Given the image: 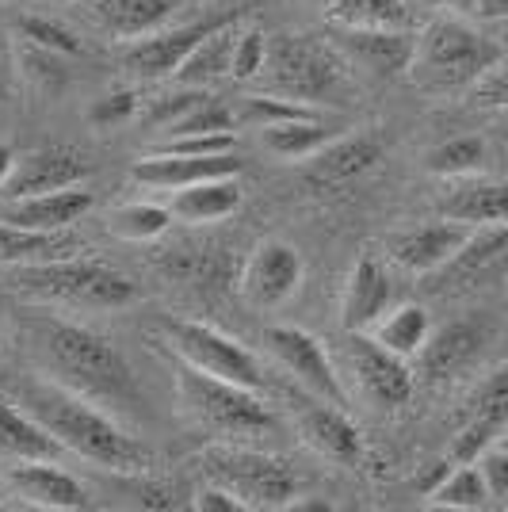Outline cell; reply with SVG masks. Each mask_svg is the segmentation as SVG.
Wrapping results in <instances>:
<instances>
[{
	"label": "cell",
	"mask_w": 508,
	"mask_h": 512,
	"mask_svg": "<svg viewBox=\"0 0 508 512\" xmlns=\"http://www.w3.org/2000/svg\"><path fill=\"white\" fill-rule=\"evenodd\" d=\"M268 62V35L260 27H241L237 46H233V73L237 81H256Z\"/></svg>",
	"instance_id": "ab89813d"
},
{
	"label": "cell",
	"mask_w": 508,
	"mask_h": 512,
	"mask_svg": "<svg viewBox=\"0 0 508 512\" xmlns=\"http://www.w3.org/2000/svg\"><path fill=\"white\" fill-rule=\"evenodd\" d=\"M474 226L466 222H455V218H440V222H424V226H409V230H398V234L386 237V253L390 260L413 272V276H432L440 272L451 256L459 253L466 237H470Z\"/></svg>",
	"instance_id": "5bb4252c"
},
{
	"label": "cell",
	"mask_w": 508,
	"mask_h": 512,
	"mask_svg": "<svg viewBox=\"0 0 508 512\" xmlns=\"http://www.w3.org/2000/svg\"><path fill=\"white\" fill-rule=\"evenodd\" d=\"M237 35H241V20H237V16H226L207 39H199V46L180 62V69H176L172 77L184 88H207L211 81H218V77H230Z\"/></svg>",
	"instance_id": "4316f807"
},
{
	"label": "cell",
	"mask_w": 508,
	"mask_h": 512,
	"mask_svg": "<svg viewBox=\"0 0 508 512\" xmlns=\"http://www.w3.org/2000/svg\"><path fill=\"white\" fill-rule=\"evenodd\" d=\"M233 134H172L157 142V153H188V157H203V153H230Z\"/></svg>",
	"instance_id": "b9f144b4"
},
{
	"label": "cell",
	"mask_w": 508,
	"mask_h": 512,
	"mask_svg": "<svg viewBox=\"0 0 508 512\" xmlns=\"http://www.w3.org/2000/svg\"><path fill=\"white\" fill-rule=\"evenodd\" d=\"M325 12L337 27H405L409 23L405 0H337Z\"/></svg>",
	"instance_id": "836d02e7"
},
{
	"label": "cell",
	"mask_w": 508,
	"mask_h": 512,
	"mask_svg": "<svg viewBox=\"0 0 508 512\" xmlns=\"http://www.w3.org/2000/svg\"><path fill=\"white\" fill-rule=\"evenodd\" d=\"M478 470H482V478H486L489 497H493V501H508V451L493 444V448L478 459Z\"/></svg>",
	"instance_id": "f6af8a7d"
},
{
	"label": "cell",
	"mask_w": 508,
	"mask_h": 512,
	"mask_svg": "<svg viewBox=\"0 0 508 512\" xmlns=\"http://www.w3.org/2000/svg\"><path fill=\"white\" fill-rule=\"evenodd\" d=\"M318 111L310 104H298V100H287V96H276V92H256V96H245L241 100V111L237 119L249 123V127H276V123H295V119H314Z\"/></svg>",
	"instance_id": "d590c367"
},
{
	"label": "cell",
	"mask_w": 508,
	"mask_h": 512,
	"mask_svg": "<svg viewBox=\"0 0 508 512\" xmlns=\"http://www.w3.org/2000/svg\"><path fill=\"white\" fill-rule=\"evenodd\" d=\"M23 333L46 379L96 402L119 421L146 425V390L138 383L130 360L119 352V344H111L104 333L88 325L54 318V314H23Z\"/></svg>",
	"instance_id": "6da1fadb"
},
{
	"label": "cell",
	"mask_w": 508,
	"mask_h": 512,
	"mask_svg": "<svg viewBox=\"0 0 508 512\" xmlns=\"http://www.w3.org/2000/svg\"><path fill=\"white\" fill-rule=\"evenodd\" d=\"M337 50L375 77H398L413 65L417 35H409L405 27H340Z\"/></svg>",
	"instance_id": "2e32d148"
},
{
	"label": "cell",
	"mask_w": 508,
	"mask_h": 512,
	"mask_svg": "<svg viewBox=\"0 0 508 512\" xmlns=\"http://www.w3.org/2000/svg\"><path fill=\"white\" fill-rule=\"evenodd\" d=\"M394 306V279L379 260H356L352 276L344 283V299H340V325L348 333H367L375 321Z\"/></svg>",
	"instance_id": "ffe728a7"
},
{
	"label": "cell",
	"mask_w": 508,
	"mask_h": 512,
	"mask_svg": "<svg viewBox=\"0 0 508 512\" xmlns=\"http://www.w3.org/2000/svg\"><path fill=\"white\" fill-rule=\"evenodd\" d=\"M88 211H92V192L85 184H73V188H58V192L12 199L0 214V222L27 226V230H73Z\"/></svg>",
	"instance_id": "44dd1931"
},
{
	"label": "cell",
	"mask_w": 508,
	"mask_h": 512,
	"mask_svg": "<svg viewBox=\"0 0 508 512\" xmlns=\"http://www.w3.org/2000/svg\"><path fill=\"white\" fill-rule=\"evenodd\" d=\"M260 138H264V146L279 157H314L321 146H329L333 138H337V130L329 127V123H321L318 115L314 119H295V123H276V127H264L260 130Z\"/></svg>",
	"instance_id": "1f68e13d"
},
{
	"label": "cell",
	"mask_w": 508,
	"mask_h": 512,
	"mask_svg": "<svg viewBox=\"0 0 508 512\" xmlns=\"http://www.w3.org/2000/svg\"><path fill=\"white\" fill-rule=\"evenodd\" d=\"M16 31H20L23 43H35V46H46V50H58V54H69V58H77L81 54V43H77V35L62 27L58 20H46V16H23L16 23Z\"/></svg>",
	"instance_id": "f35d334b"
},
{
	"label": "cell",
	"mask_w": 508,
	"mask_h": 512,
	"mask_svg": "<svg viewBox=\"0 0 508 512\" xmlns=\"http://www.w3.org/2000/svg\"><path fill=\"white\" fill-rule=\"evenodd\" d=\"M508 272V222L501 226H474L459 253L447 260L436 276L440 291H478Z\"/></svg>",
	"instance_id": "7c38bea8"
},
{
	"label": "cell",
	"mask_w": 508,
	"mask_h": 512,
	"mask_svg": "<svg viewBox=\"0 0 508 512\" xmlns=\"http://www.w3.org/2000/svg\"><path fill=\"white\" fill-rule=\"evenodd\" d=\"M295 417H298V432H302V440L310 444V448L325 455V459H333L340 467H356L363 459V436L360 428L348 421V413L333 402H321L314 394H306V402H298L295 406Z\"/></svg>",
	"instance_id": "d6986e66"
},
{
	"label": "cell",
	"mask_w": 508,
	"mask_h": 512,
	"mask_svg": "<svg viewBox=\"0 0 508 512\" xmlns=\"http://www.w3.org/2000/svg\"><path fill=\"white\" fill-rule=\"evenodd\" d=\"M436 509H455V512H474V509H486L489 501V486L486 478H482V470L478 463H455V467L447 470L444 478L432 486V490L424 493Z\"/></svg>",
	"instance_id": "4dcf8cb0"
},
{
	"label": "cell",
	"mask_w": 508,
	"mask_h": 512,
	"mask_svg": "<svg viewBox=\"0 0 508 512\" xmlns=\"http://www.w3.org/2000/svg\"><path fill=\"white\" fill-rule=\"evenodd\" d=\"M241 172V157L237 150L230 153H203V157H188V153H149L142 161H134L130 180L146 184V188H165V192H180L188 184H203V180H218V176H237Z\"/></svg>",
	"instance_id": "ac0fdd59"
},
{
	"label": "cell",
	"mask_w": 508,
	"mask_h": 512,
	"mask_svg": "<svg viewBox=\"0 0 508 512\" xmlns=\"http://www.w3.org/2000/svg\"><path fill=\"white\" fill-rule=\"evenodd\" d=\"M432 4L451 12V16H474L478 12V0H432Z\"/></svg>",
	"instance_id": "f907efd6"
},
{
	"label": "cell",
	"mask_w": 508,
	"mask_h": 512,
	"mask_svg": "<svg viewBox=\"0 0 508 512\" xmlns=\"http://www.w3.org/2000/svg\"><path fill=\"white\" fill-rule=\"evenodd\" d=\"M8 92H12V65L0 50V100H8Z\"/></svg>",
	"instance_id": "f5cc1de1"
},
{
	"label": "cell",
	"mask_w": 508,
	"mask_h": 512,
	"mask_svg": "<svg viewBox=\"0 0 508 512\" xmlns=\"http://www.w3.org/2000/svg\"><path fill=\"white\" fill-rule=\"evenodd\" d=\"M493 444H497V448H505V451H508V428H505V432H497V440H493Z\"/></svg>",
	"instance_id": "db71d44e"
},
{
	"label": "cell",
	"mask_w": 508,
	"mask_h": 512,
	"mask_svg": "<svg viewBox=\"0 0 508 512\" xmlns=\"http://www.w3.org/2000/svg\"><path fill=\"white\" fill-rule=\"evenodd\" d=\"M233 123H237V111L207 96L203 104H195L188 115H180L169 130H161V138H172V134H230Z\"/></svg>",
	"instance_id": "74e56055"
},
{
	"label": "cell",
	"mask_w": 508,
	"mask_h": 512,
	"mask_svg": "<svg viewBox=\"0 0 508 512\" xmlns=\"http://www.w3.org/2000/svg\"><path fill=\"white\" fill-rule=\"evenodd\" d=\"M474 100L486 107H505L508 111V65H493L486 77L474 85Z\"/></svg>",
	"instance_id": "bcb514c9"
},
{
	"label": "cell",
	"mask_w": 508,
	"mask_h": 512,
	"mask_svg": "<svg viewBox=\"0 0 508 512\" xmlns=\"http://www.w3.org/2000/svg\"><path fill=\"white\" fill-rule=\"evenodd\" d=\"M302 276H306V264H302L295 245L272 237V241H260L253 253H249L237 287H241V295H245L249 306H256V310H276V306H283L302 287Z\"/></svg>",
	"instance_id": "8fae6325"
},
{
	"label": "cell",
	"mask_w": 508,
	"mask_h": 512,
	"mask_svg": "<svg viewBox=\"0 0 508 512\" xmlns=\"http://www.w3.org/2000/svg\"><path fill=\"white\" fill-rule=\"evenodd\" d=\"M16 169V150L8 146V142H0V188L8 184V176Z\"/></svg>",
	"instance_id": "816d5d0a"
},
{
	"label": "cell",
	"mask_w": 508,
	"mask_h": 512,
	"mask_svg": "<svg viewBox=\"0 0 508 512\" xmlns=\"http://www.w3.org/2000/svg\"><path fill=\"white\" fill-rule=\"evenodd\" d=\"M314 4H318V8H333V4H337V0H314Z\"/></svg>",
	"instance_id": "11a10c76"
},
{
	"label": "cell",
	"mask_w": 508,
	"mask_h": 512,
	"mask_svg": "<svg viewBox=\"0 0 508 512\" xmlns=\"http://www.w3.org/2000/svg\"><path fill=\"white\" fill-rule=\"evenodd\" d=\"M169 344L180 352V360L218 375V379H230L249 390H264V367L256 360L245 344H237L233 337H226L222 329L203 325V321H184V318H165L161 321Z\"/></svg>",
	"instance_id": "ba28073f"
},
{
	"label": "cell",
	"mask_w": 508,
	"mask_h": 512,
	"mask_svg": "<svg viewBox=\"0 0 508 512\" xmlns=\"http://www.w3.org/2000/svg\"><path fill=\"white\" fill-rule=\"evenodd\" d=\"M138 111V100H134V92L130 88H119V92H107L100 96L96 104L88 107V123L92 127H119V123H127L130 115Z\"/></svg>",
	"instance_id": "ee69618b"
},
{
	"label": "cell",
	"mask_w": 508,
	"mask_h": 512,
	"mask_svg": "<svg viewBox=\"0 0 508 512\" xmlns=\"http://www.w3.org/2000/svg\"><path fill=\"white\" fill-rule=\"evenodd\" d=\"M191 509H199V512H245V505H241L226 486H214L211 482L203 493H195Z\"/></svg>",
	"instance_id": "c3c4849f"
},
{
	"label": "cell",
	"mask_w": 508,
	"mask_h": 512,
	"mask_svg": "<svg viewBox=\"0 0 508 512\" xmlns=\"http://www.w3.org/2000/svg\"><path fill=\"white\" fill-rule=\"evenodd\" d=\"M264 344H268L272 360H276L306 394L348 409V390L340 383L337 367L329 360L325 344H321L314 333L295 329V325H272V329L264 333Z\"/></svg>",
	"instance_id": "9c48e42d"
},
{
	"label": "cell",
	"mask_w": 508,
	"mask_h": 512,
	"mask_svg": "<svg viewBox=\"0 0 508 512\" xmlns=\"http://www.w3.org/2000/svg\"><path fill=\"white\" fill-rule=\"evenodd\" d=\"M482 20H508V0H478V12Z\"/></svg>",
	"instance_id": "681fc988"
},
{
	"label": "cell",
	"mask_w": 508,
	"mask_h": 512,
	"mask_svg": "<svg viewBox=\"0 0 508 512\" xmlns=\"http://www.w3.org/2000/svg\"><path fill=\"white\" fill-rule=\"evenodd\" d=\"M382 161V138L375 134H337L329 146L306 157V172L318 184H344L371 172Z\"/></svg>",
	"instance_id": "7402d4cb"
},
{
	"label": "cell",
	"mask_w": 508,
	"mask_h": 512,
	"mask_svg": "<svg viewBox=\"0 0 508 512\" xmlns=\"http://www.w3.org/2000/svg\"><path fill=\"white\" fill-rule=\"evenodd\" d=\"M222 20H226V16L203 20V23H184V27H169V31L161 27V31H153V35H142V39L127 43L123 65H127L134 77H146V81L172 77V73L180 69V62L199 46V39H207Z\"/></svg>",
	"instance_id": "e0dca14e"
},
{
	"label": "cell",
	"mask_w": 508,
	"mask_h": 512,
	"mask_svg": "<svg viewBox=\"0 0 508 512\" xmlns=\"http://www.w3.org/2000/svg\"><path fill=\"white\" fill-rule=\"evenodd\" d=\"M497 428L501 425L489 421V417H474V421L455 436V444H451V463H478V459L493 448Z\"/></svg>",
	"instance_id": "60d3db41"
},
{
	"label": "cell",
	"mask_w": 508,
	"mask_h": 512,
	"mask_svg": "<svg viewBox=\"0 0 508 512\" xmlns=\"http://www.w3.org/2000/svg\"><path fill=\"white\" fill-rule=\"evenodd\" d=\"M367 333L379 344H386L390 352H398L402 360H413L424 348V341L432 337V321H428V310H424V306L402 302V306H390Z\"/></svg>",
	"instance_id": "f546056e"
},
{
	"label": "cell",
	"mask_w": 508,
	"mask_h": 512,
	"mask_svg": "<svg viewBox=\"0 0 508 512\" xmlns=\"http://www.w3.org/2000/svg\"><path fill=\"white\" fill-rule=\"evenodd\" d=\"M199 467L214 486H226L245 509H291L302 490L295 467L249 444H218L199 459Z\"/></svg>",
	"instance_id": "52a82bcc"
},
{
	"label": "cell",
	"mask_w": 508,
	"mask_h": 512,
	"mask_svg": "<svg viewBox=\"0 0 508 512\" xmlns=\"http://www.w3.org/2000/svg\"><path fill=\"white\" fill-rule=\"evenodd\" d=\"M211 92H203V88H184L180 85V92H172V96H161L157 104L146 111V119L153 123V127H161V130H169L180 115H188L195 104H203Z\"/></svg>",
	"instance_id": "7bdbcfd3"
},
{
	"label": "cell",
	"mask_w": 508,
	"mask_h": 512,
	"mask_svg": "<svg viewBox=\"0 0 508 512\" xmlns=\"http://www.w3.org/2000/svg\"><path fill=\"white\" fill-rule=\"evenodd\" d=\"M0 486H4V470H0Z\"/></svg>",
	"instance_id": "9f6ffc18"
},
{
	"label": "cell",
	"mask_w": 508,
	"mask_h": 512,
	"mask_svg": "<svg viewBox=\"0 0 508 512\" xmlns=\"http://www.w3.org/2000/svg\"><path fill=\"white\" fill-rule=\"evenodd\" d=\"M180 0H96V23L104 27L111 39L134 43L142 35L161 31L176 16Z\"/></svg>",
	"instance_id": "cb8c5ba5"
},
{
	"label": "cell",
	"mask_w": 508,
	"mask_h": 512,
	"mask_svg": "<svg viewBox=\"0 0 508 512\" xmlns=\"http://www.w3.org/2000/svg\"><path fill=\"white\" fill-rule=\"evenodd\" d=\"M62 455V444L27 409L0 398V463H23V459H58L62 463Z\"/></svg>",
	"instance_id": "484cf974"
},
{
	"label": "cell",
	"mask_w": 508,
	"mask_h": 512,
	"mask_svg": "<svg viewBox=\"0 0 508 512\" xmlns=\"http://www.w3.org/2000/svg\"><path fill=\"white\" fill-rule=\"evenodd\" d=\"M478 406H482V413L478 417H489V421H505L508 413V371H501V375H493L486 383V390H482V398H478Z\"/></svg>",
	"instance_id": "7dc6e473"
},
{
	"label": "cell",
	"mask_w": 508,
	"mask_h": 512,
	"mask_svg": "<svg viewBox=\"0 0 508 512\" xmlns=\"http://www.w3.org/2000/svg\"><path fill=\"white\" fill-rule=\"evenodd\" d=\"M344 363L356 379V390L375 409H402L413 398V371L409 363L379 344L371 333H348L344 341Z\"/></svg>",
	"instance_id": "30bf717a"
},
{
	"label": "cell",
	"mask_w": 508,
	"mask_h": 512,
	"mask_svg": "<svg viewBox=\"0 0 508 512\" xmlns=\"http://www.w3.org/2000/svg\"><path fill=\"white\" fill-rule=\"evenodd\" d=\"M88 176L85 157L73 146H39V150L16 157V169L8 176V184L0 188V195L12 199H27V195L58 192V188H73Z\"/></svg>",
	"instance_id": "9a60e30c"
},
{
	"label": "cell",
	"mask_w": 508,
	"mask_h": 512,
	"mask_svg": "<svg viewBox=\"0 0 508 512\" xmlns=\"http://www.w3.org/2000/svg\"><path fill=\"white\" fill-rule=\"evenodd\" d=\"M4 486L23 497L31 509L46 512H81L88 509V490L58 463V459H23L4 463Z\"/></svg>",
	"instance_id": "4fadbf2b"
},
{
	"label": "cell",
	"mask_w": 508,
	"mask_h": 512,
	"mask_svg": "<svg viewBox=\"0 0 508 512\" xmlns=\"http://www.w3.org/2000/svg\"><path fill=\"white\" fill-rule=\"evenodd\" d=\"M169 226L172 211L157 203H127V207H115L107 218V230L123 241H157Z\"/></svg>",
	"instance_id": "e575fe53"
},
{
	"label": "cell",
	"mask_w": 508,
	"mask_h": 512,
	"mask_svg": "<svg viewBox=\"0 0 508 512\" xmlns=\"http://www.w3.org/2000/svg\"><path fill=\"white\" fill-rule=\"evenodd\" d=\"M77 249L81 241L73 237V230H27V226L0 222V264L8 268L65 260V256H77Z\"/></svg>",
	"instance_id": "d4e9b609"
},
{
	"label": "cell",
	"mask_w": 508,
	"mask_h": 512,
	"mask_svg": "<svg viewBox=\"0 0 508 512\" xmlns=\"http://www.w3.org/2000/svg\"><path fill=\"white\" fill-rule=\"evenodd\" d=\"M241 207V184L233 176H218V180H203V184H188L172 195V218L191 222V226H211L230 218Z\"/></svg>",
	"instance_id": "f1b7e54d"
},
{
	"label": "cell",
	"mask_w": 508,
	"mask_h": 512,
	"mask_svg": "<svg viewBox=\"0 0 508 512\" xmlns=\"http://www.w3.org/2000/svg\"><path fill=\"white\" fill-rule=\"evenodd\" d=\"M176 402L180 413L203 432H214L226 444H256L276 436V413L264 406L260 390H249L230 379L207 375L191 363L176 367Z\"/></svg>",
	"instance_id": "3957f363"
},
{
	"label": "cell",
	"mask_w": 508,
	"mask_h": 512,
	"mask_svg": "<svg viewBox=\"0 0 508 512\" xmlns=\"http://www.w3.org/2000/svg\"><path fill=\"white\" fill-rule=\"evenodd\" d=\"M16 295L46 306H77V310H123L138 302V287L123 272L100 260L65 256L50 264H27L12 276Z\"/></svg>",
	"instance_id": "277c9868"
},
{
	"label": "cell",
	"mask_w": 508,
	"mask_h": 512,
	"mask_svg": "<svg viewBox=\"0 0 508 512\" xmlns=\"http://www.w3.org/2000/svg\"><path fill=\"white\" fill-rule=\"evenodd\" d=\"M20 69H23V77L35 88H43V92H58V88L69 85V54L46 50V46L23 43Z\"/></svg>",
	"instance_id": "8d00e7d4"
},
{
	"label": "cell",
	"mask_w": 508,
	"mask_h": 512,
	"mask_svg": "<svg viewBox=\"0 0 508 512\" xmlns=\"http://www.w3.org/2000/svg\"><path fill=\"white\" fill-rule=\"evenodd\" d=\"M493 65H501V46L466 27L463 20L444 16L417 35V54L409 73L428 92H455V88H474Z\"/></svg>",
	"instance_id": "5b68a950"
},
{
	"label": "cell",
	"mask_w": 508,
	"mask_h": 512,
	"mask_svg": "<svg viewBox=\"0 0 508 512\" xmlns=\"http://www.w3.org/2000/svg\"><path fill=\"white\" fill-rule=\"evenodd\" d=\"M478 352H482V329L474 321H451L424 341L417 360L428 379H451L478 360Z\"/></svg>",
	"instance_id": "603a6c76"
},
{
	"label": "cell",
	"mask_w": 508,
	"mask_h": 512,
	"mask_svg": "<svg viewBox=\"0 0 508 512\" xmlns=\"http://www.w3.org/2000/svg\"><path fill=\"white\" fill-rule=\"evenodd\" d=\"M489 161V146L478 138V134H466V138H451V142H440L436 150L424 153V169L432 176H474L482 172Z\"/></svg>",
	"instance_id": "d6a6232c"
},
{
	"label": "cell",
	"mask_w": 508,
	"mask_h": 512,
	"mask_svg": "<svg viewBox=\"0 0 508 512\" xmlns=\"http://www.w3.org/2000/svg\"><path fill=\"white\" fill-rule=\"evenodd\" d=\"M340 58H344L340 50L310 35H272L260 81L268 92L298 100V104H333L348 88V69Z\"/></svg>",
	"instance_id": "8992f818"
},
{
	"label": "cell",
	"mask_w": 508,
	"mask_h": 512,
	"mask_svg": "<svg viewBox=\"0 0 508 512\" xmlns=\"http://www.w3.org/2000/svg\"><path fill=\"white\" fill-rule=\"evenodd\" d=\"M8 390L16 394V406L27 409L65 451H73L92 467L123 474V478H138L153 467V451L115 413L65 390L62 383L46 375H16Z\"/></svg>",
	"instance_id": "7a4b0ae2"
},
{
	"label": "cell",
	"mask_w": 508,
	"mask_h": 512,
	"mask_svg": "<svg viewBox=\"0 0 508 512\" xmlns=\"http://www.w3.org/2000/svg\"><path fill=\"white\" fill-rule=\"evenodd\" d=\"M440 214L466 226H501L508 222V180H470L440 199Z\"/></svg>",
	"instance_id": "83f0119b"
}]
</instances>
